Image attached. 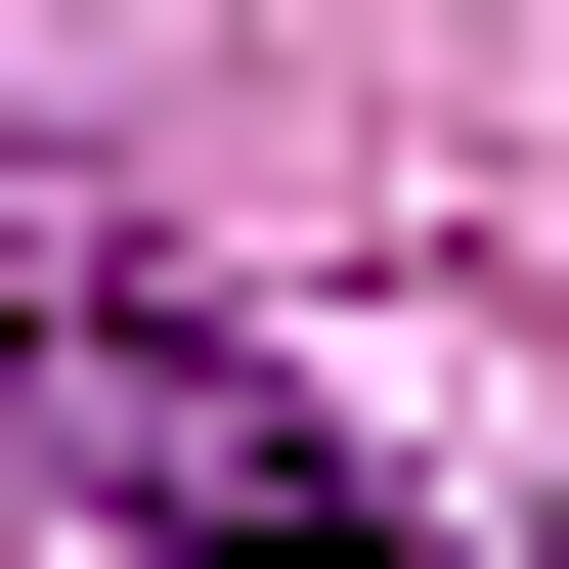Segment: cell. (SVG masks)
I'll return each instance as SVG.
<instances>
[{
  "instance_id": "1",
  "label": "cell",
  "mask_w": 569,
  "mask_h": 569,
  "mask_svg": "<svg viewBox=\"0 0 569 569\" xmlns=\"http://www.w3.org/2000/svg\"><path fill=\"white\" fill-rule=\"evenodd\" d=\"M0 438H44L88 526H176V569H438L395 526V438L263 351V307H176L132 219H0Z\"/></svg>"
}]
</instances>
